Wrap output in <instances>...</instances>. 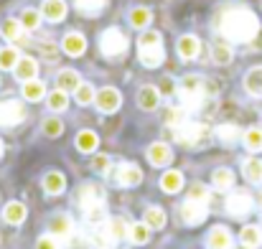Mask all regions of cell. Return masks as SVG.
<instances>
[{"label": "cell", "instance_id": "ffe728a7", "mask_svg": "<svg viewBox=\"0 0 262 249\" xmlns=\"http://www.w3.org/2000/svg\"><path fill=\"white\" fill-rule=\"evenodd\" d=\"M92 244H94L97 249H112L115 244H117V239L112 237V232H110V227H107V221H104V224H99V227H94Z\"/></svg>", "mask_w": 262, "mask_h": 249}, {"label": "cell", "instance_id": "6da1fadb", "mask_svg": "<svg viewBox=\"0 0 262 249\" xmlns=\"http://www.w3.org/2000/svg\"><path fill=\"white\" fill-rule=\"evenodd\" d=\"M219 31L232 43H250L260 33V18L250 8H232V10L224 13Z\"/></svg>", "mask_w": 262, "mask_h": 249}, {"label": "cell", "instance_id": "484cf974", "mask_svg": "<svg viewBox=\"0 0 262 249\" xmlns=\"http://www.w3.org/2000/svg\"><path fill=\"white\" fill-rule=\"evenodd\" d=\"M211 183H214V188H219V191H229V188L234 186V173H232L229 168H216V170L211 173Z\"/></svg>", "mask_w": 262, "mask_h": 249}, {"label": "cell", "instance_id": "8fae6325", "mask_svg": "<svg viewBox=\"0 0 262 249\" xmlns=\"http://www.w3.org/2000/svg\"><path fill=\"white\" fill-rule=\"evenodd\" d=\"M49 229H51V234H54L56 239H69V237L74 234V221H72V216H67V214H56V216L51 219Z\"/></svg>", "mask_w": 262, "mask_h": 249}, {"label": "cell", "instance_id": "f1b7e54d", "mask_svg": "<svg viewBox=\"0 0 262 249\" xmlns=\"http://www.w3.org/2000/svg\"><path fill=\"white\" fill-rule=\"evenodd\" d=\"M150 20H153V13H150L148 8H133V10H130V26H133V28L145 31Z\"/></svg>", "mask_w": 262, "mask_h": 249}, {"label": "cell", "instance_id": "836d02e7", "mask_svg": "<svg viewBox=\"0 0 262 249\" xmlns=\"http://www.w3.org/2000/svg\"><path fill=\"white\" fill-rule=\"evenodd\" d=\"M46 102H49V109L51 112H64L69 107V97H67L64 89H56V92L46 94Z\"/></svg>", "mask_w": 262, "mask_h": 249}, {"label": "cell", "instance_id": "8992f818", "mask_svg": "<svg viewBox=\"0 0 262 249\" xmlns=\"http://www.w3.org/2000/svg\"><path fill=\"white\" fill-rule=\"evenodd\" d=\"M94 104H97L99 112L112 115V112L120 109V104H122V94H120L115 86H102V89L94 94Z\"/></svg>", "mask_w": 262, "mask_h": 249}, {"label": "cell", "instance_id": "d6986e66", "mask_svg": "<svg viewBox=\"0 0 262 249\" xmlns=\"http://www.w3.org/2000/svg\"><path fill=\"white\" fill-rule=\"evenodd\" d=\"M64 188H67V178H64V173H59V170H49V173L43 175V191H46L49 196H59V193H64Z\"/></svg>", "mask_w": 262, "mask_h": 249}, {"label": "cell", "instance_id": "7dc6e473", "mask_svg": "<svg viewBox=\"0 0 262 249\" xmlns=\"http://www.w3.org/2000/svg\"><path fill=\"white\" fill-rule=\"evenodd\" d=\"M92 168H94V173H107L110 170V158L107 155H97L92 161Z\"/></svg>", "mask_w": 262, "mask_h": 249}, {"label": "cell", "instance_id": "277c9868", "mask_svg": "<svg viewBox=\"0 0 262 249\" xmlns=\"http://www.w3.org/2000/svg\"><path fill=\"white\" fill-rule=\"evenodd\" d=\"M99 51L107 59H120L122 54H127V36L120 28H107L99 36Z\"/></svg>", "mask_w": 262, "mask_h": 249}, {"label": "cell", "instance_id": "681fc988", "mask_svg": "<svg viewBox=\"0 0 262 249\" xmlns=\"http://www.w3.org/2000/svg\"><path fill=\"white\" fill-rule=\"evenodd\" d=\"M163 86H161V92H166V94H173L176 89H178V86H173V79H163Z\"/></svg>", "mask_w": 262, "mask_h": 249}, {"label": "cell", "instance_id": "9c48e42d", "mask_svg": "<svg viewBox=\"0 0 262 249\" xmlns=\"http://www.w3.org/2000/svg\"><path fill=\"white\" fill-rule=\"evenodd\" d=\"M79 203H82V211H87L89 206H97V203H104V191L97 186V183H87L79 188Z\"/></svg>", "mask_w": 262, "mask_h": 249}, {"label": "cell", "instance_id": "ab89813d", "mask_svg": "<svg viewBox=\"0 0 262 249\" xmlns=\"http://www.w3.org/2000/svg\"><path fill=\"white\" fill-rule=\"evenodd\" d=\"M84 216H87V221L92 224V227H99V224H104V221H107V209H104V203L89 206L87 211H84Z\"/></svg>", "mask_w": 262, "mask_h": 249}, {"label": "cell", "instance_id": "603a6c76", "mask_svg": "<svg viewBox=\"0 0 262 249\" xmlns=\"http://www.w3.org/2000/svg\"><path fill=\"white\" fill-rule=\"evenodd\" d=\"M245 89L252 97H262V66H255L245 74Z\"/></svg>", "mask_w": 262, "mask_h": 249}, {"label": "cell", "instance_id": "f546056e", "mask_svg": "<svg viewBox=\"0 0 262 249\" xmlns=\"http://www.w3.org/2000/svg\"><path fill=\"white\" fill-rule=\"evenodd\" d=\"M143 221H145L150 229H163V227H166V211H163L161 206H150V209H145Z\"/></svg>", "mask_w": 262, "mask_h": 249}, {"label": "cell", "instance_id": "7402d4cb", "mask_svg": "<svg viewBox=\"0 0 262 249\" xmlns=\"http://www.w3.org/2000/svg\"><path fill=\"white\" fill-rule=\"evenodd\" d=\"M242 173H245V178H247L250 183L260 186L262 183V161L260 158H247V161H242Z\"/></svg>", "mask_w": 262, "mask_h": 249}, {"label": "cell", "instance_id": "2e32d148", "mask_svg": "<svg viewBox=\"0 0 262 249\" xmlns=\"http://www.w3.org/2000/svg\"><path fill=\"white\" fill-rule=\"evenodd\" d=\"M41 15H43L46 20H51V23H59V20H64V15H67V3H64V0H43Z\"/></svg>", "mask_w": 262, "mask_h": 249}, {"label": "cell", "instance_id": "7bdbcfd3", "mask_svg": "<svg viewBox=\"0 0 262 249\" xmlns=\"http://www.w3.org/2000/svg\"><path fill=\"white\" fill-rule=\"evenodd\" d=\"M94 89H92V84H87V82H82L77 89H74V97H77V102L79 104H92L94 102Z\"/></svg>", "mask_w": 262, "mask_h": 249}, {"label": "cell", "instance_id": "4316f807", "mask_svg": "<svg viewBox=\"0 0 262 249\" xmlns=\"http://www.w3.org/2000/svg\"><path fill=\"white\" fill-rule=\"evenodd\" d=\"M211 59H214V64H219V66H227V64L234 59V51H232V46H229L227 41H219V43H214Z\"/></svg>", "mask_w": 262, "mask_h": 249}, {"label": "cell", "instance_id": "83f0119b", "mask_svg": "<svg viewBox=\"0 0 262 249\" xmlns=\"http://www.w3.org/2000/svg\"><path fill=\"white\" fill-rule=\"evenodd\" d=\"M56 84H59V89L69 92V89H77V86L82 84V77H79L74 69H61V72L56 74Z\"/></svg>", "mask_w": 262, "mask_h": 249}, {"label": "cell", "instance_id": "5bb4252c", "mask_svg": "<svg viewBox=\"0 0 262 249\" xmlns=\"http://www.w3.org/2000/svg\"><path fill=\"white\" fill-rule=\"evenodd\" d=\"M176 49H178V56L186 59V61H191V59H196L201 54V43H199L196 36H181L178 43H176Z\"/></svg>", "mask_w": 262, "mask_h": 249}, {"label": "cell", "instance_id": "d4e9b609", "mask_svg": "<svg viewBox=\"0 0 262 249\" xmlns=\"http://www.w3.org/2000/svg\"><path fill=\"white\" fill-rule=\"evenodd\" d=\"M216 138H219L224 145H234V143L242 138V130H239L237 125H232V122H224V125L216 127Z\"/></svg>", "mask_w": 262, "mask_h": 249}, {"label": "cell", "instance_id": "8d00e7d4", "mask_svg": "<svg viewBox=\"0 0 262 249\" xmlns=\"http://www.w3.org/2000/svg\"><path fill=\"white\" fill-rule=\"evenodd\" d=\"M20 31H23V26H20V20H15V18H8V20L0 23V36L8 38V41H15V38L20 36Z\"/></svg>", "mask_w": 262, "mask_h": 249}, {"label": "cell", "instance_id": "e0dca14e", "mask_svg": "<svg viewBox=\"0 0 262 249\" xmlns=\"http://www.w3.org/2000/svg\"><path fill=\"white\" fill-rule=\"evenodd\" d=\"M36 72H38V64H36L31 56L18 59V64H15V69H13V74H15L18 82H31V79H36Z\"/></svg>", "mask_w": 262, "mask_h": 249}, {"label": "cell", "instance_id": "44dd1931", "mask_svg": "<svg viewBox=\"0 0 262 249\" xmlns=\"http://www.w3.org/2000/svg\"><path fill=\"white\" fill-rule=\"evenodd\" d=\"M26 206L20 203V201H10L5 209H3V219L8 221V224H13V227H18V224H23V219H26Z\"/></svg>", "mask_w": 262, "mask_h": 249}, {"label": "cell", "instance_id": "b9f144b4", "mask_svg": "<svg viewBox=\"0 0 262 249\" xmlns=\"http://www.w3.org/2000/svg\"><path fill=\"white\" fill-rule=\"evenodd\" d=\"M18 59H20V56H18V51H15V49H10V46H8V49H0V69H3V72L15 69Z\"/></svg>", "mask_w": 262, "mask_h": 249}, {"label": "cell", "instance_id": "bcb514c9", "mask_svg": "<svg viewBox=\"0 0 262 249\" xmlns=\"http://www.w3.org/2000/svg\"><path fill=\"white\" fill-rule=\"evenodd\" d=\"M36 249H61V247H59V239L51 234V237H41L36 242Z\"/></svg>", "mask_w": 262, "mask_h": 249}, {"label": "cell", "instance_id": "7a4b0ae2", "mask_svg": "<svg viewBox=\"0 0 262 249\" xmlns=\"http://www.w3.org/2000/svg\"><path fill=\"white\" fill-rule=\"evenodd\" d=\"M138 56H140V61L148 66V69H156L158 64H163V56H166V51H163V46H161V33L158 31H143L140 33V38H138Z\"/></svg>", "mask_w": 262, "mask_h": 249}, {"label": "cell", "instance_id": "52a82bcc", "mask_svg": "<svg viewBox=\"0 0 262 249\" xmlns=\"http://www.w3.org/2000/svg\"><path fill=\"white\" fill-rule=\"evenodd\" d=\"M209 214V206L206 201H193V198H186V203L181 206V219L188 224V227H196L206 219Z\"/></svg>", "mask_w": 262, "mask_h": 249}, {"label": "cell", "instance_id": "7c38bea8", "mask_svg": "<svg viewBox=\"0 0 262 249\" xmlns=\"http://www.w3.org/2000/svg\"><path fill=\"white\" fill-rule=\"evenodd\" d=\"M209 249H232V232L227 227H214L206 237Z\"/></svg>", "mask_w": 262, "mask_h": 249}, {"label": "cell", "instance_id": "f907efd6", "mask_svg": "<svg viewBox=\"0 0 262 249\" xmlns=\"http://www.w3.org/2000/svg\"><path fill=\"white\" fill-rule=\"evenodd\" d=\"M41 51H43L49 59H54V56H56V49H54V43H43V46H41Z\"/></svg>", "mask_w": 262, "mask_h": 249}, {"label": "cell", "instance_id": "ac0fdd59", "mask_svg": "<svg viewBox=\"0 0 262 249\" xmlns=\"http://www.w3.org/2000/svg\"><path fill=\"white\" fill-rule=\"evenodd\" d=\"M158 102H161V89H156V86H143V89H138V107H140V109L153 112V109L158 107Z\"/></svg>", "mask_w": 262, "mask_h": 249}, {"label": "cell", "instance_id": "ba28073f", "mask_svg": "<svg viewBox=\"0 0 262 249\" xmlns=\"http://www.w3.org/2000/svg\"><path fill=\"white\" fill-rule=\"evenodd\" d=\"M252 209H255V198H252L250 193H245V191H237V193H232V196L227 198V211H229L232 216H237V219L247 216Z\"/></svg>", "mask_w": 262, "mask_h": 249}, {"label": "cell", "instance_id": "60d3db41", "mask_svg": "<svg viewBox=\"0 0 262 249\" xmlns=\"http://www.w3.org/2000/svg\"><path fill=\"white\" fill-rule=\"evenodd\" d=\"M38 23H41V13H38V10L26 8V10L20 13V26H23V31H36Z\"/></svg>", "mask_w": 262, "mask_h": 249}, {"label": "cell", "instance_id": "4fadbf2b", "mask_svg": "<svg viewBox=\"0 0 262 249\" xmlns=\"http://www.w3.org/2000/svg\"><path fill=\"white\" fill-rule=\"evenodd\" d=\"M148 161L156 168H163L173 161V153H171V148H168L166 143H153V145L148 148Z\"/></svg>", "mask_w": 262, "mask_h": 249}, {"label": "cell", "instance_id": "5b68a950", "mask_svg": "<svg viewBox=\"0 0 262 249\" xmlns=\"http://www.w3.org/2000/svg\"><path fill=\"white\" fill-rule=\"evenodd\" d=\"M26 120V107L18 99L0 102V127H15Z\"/></svg>", "mask_w": 262, "mask_h": 249}, {"label": "cell", "instance_id": "ee69618b", "mask_svg": "<svg viewBox=\"0 0 262 249\" xmlns=\"http://www.w3.org/2000/svg\"><path fill=\"white\" fill-rule=\"evenodd\" d=\"M61 132H64V122H61V120H56V117L43 120V135H49V138H59Z\"/></svg>", "mask_w": 262, "mask_h": 249}, {"label": "cell", "instance_id": "4dcf8cb0", "mask_svg": "<svg viewBox=\"0 0 262 249\" xmlns=\"http://www.w3.org/2000/svg\"><path fill=\"white\" fill-rule=\"evenodd\" d=\"M23 97H26L28 102H38V99H43V97H46V86H43V82H38V79L23 82Z\"/></svg>", "mask_w": 262, "mask_h": 249}, {"label": "cell", "instance_id": "cb8c5ba5", "mask_svg": "<svg viewBox=\"0 0 262 249\" xmlns=\"http://www.w3.org/2000/svg\"><path fill=\"white\" fill-rule=\"evenodd\" d=\"M161 188H163L166 193H178V191L183 188V175H181L178 170H166V173L161 175Z\"/></svg>", "mask_w": 262, "mask_h": 249}, {"label": "cell", "instance_id": "d6a6232c", "mask_svg": "<svg viewBox=\"0 0 262 249\" xmlns=\"http://www.w3.org/2000/svg\"><path fill=\"white\" fill-rule=\"evenodd\" d=\"M239 239H242V247L247 249H255L262 244V229L257 227H245L242 232H239Z\"/></svg>", "mask_w": 262, "mask_h": 249}, {"label": "cell", "instance_id": "1f68e13d", "mask_svg": "<svg viewBox=\"0 0 262 249\" xmlns=\"http://www.w3.org/2000/svg\"><path fill=\"white\" fill-rule=\"evenodd\" d=\"M242 143L250 153H260L262 150V130L260 127H250L247 132H242Z\"/></svg>", "mask_w": 262, "mask_h": 249}, {"label": "cell", "instance_id": "3957f363", "mask_svg": "<svg viewBox=\"0 0 262 249\" xmlns=\"http://www.w3.org/2000/svg\"><path fill=\"white\" fill-rule=\"evenodd\" d=\"M173 130H176V140L181 145H186V148H199L209 138V125L206 122H188V120H183Z\"/></svg>", "mask_w": 262, "mask_h": 249}, {"label": "cell", "instance_id": "f6af8a7d", "mask_svg": "<svg viewBox=\"0 0 262 249\" xmlns=\"http://www.w3.org/2000/svg\"><path fill=\"white\" fill-rule=\"evenodd\" d=\"M188 198H193V201H209V191H206V186L193 183L191 191H188Z\"/></svg>", "mask_w": 262, "mask_h": 249}, {"label": "cell", "instance_id": "d590c367", "mask_svg": "<svg viewBox=\"0 0 262 249\" xmlns=\"http://www.w3.org/2000/svg\"><path fill=\"white\" fill-rule=\"evenodd\" d=\"M97 135L92 132V130H82L79 135H77V150L79 153H92L94 148H97Z\"/></svg>", "mask_w": 262, "mask_h": 249}, {"label": "cell", "instance_id": "74e56055", "mask_svg": "<svg viewBox=\"0 0 262 249\" xmlns=\"http://www.w3.org/2000/svg\"><path fill=\"white\" fill-rule=\"evenodd\" d=\"M107 227H110V232H112V237H115L117 242H122V239L130 234V227H127V221H125V219H120V216H115V219H107Z\"/></svg>", "mask_w": 262, "mask_h": 249}, {"label": "cell", "instance_id": "e575fe53", "mask_svg": "<svg viewBox=\"0 0 262 249\" xmlns=\"http://www.w3.org/2000/svg\"><path fill=\"white\" fill-rule=\"evenodd\" d=\"M77 10L84 13V15H97L107 8V0H74Z\"/></svg>", "mask_w": 262, "mask_h": 249}, {"label": "cell", "instance_id": "30bf717a", "mask_svg": "<svg viewBox=\"0 0 262 249\" xmlns=\"http://www.w3.org/2000/svg\"><path fill=\"white\" fill-rule=\"evenodd\" d=\"M143 180V170L135 166V163H122L117 168V183L125 186V188H133Z\"/></svg>", "mask_w": 262, "mask_h": 249}, {"label": "cell", "instance_id": "f35d334b", "mask_svg": "<svg viewBox=\"0 0 262 249\" xmlns=\"http://www.w3.org/2000/svg\"><path fill=\"white\" fill-rule=\"evenodd\" d=\"M148 239H150V227H148L145 221L130 227V242H133V244H145Z\"/></svg>", "mask_w": 262, "mask_h": 249}, {"label": "cell", "instance_id": "c3c4849f", "mask_svg": "<svg viewBox=\"0 0 262 249\" xmlns=\"http://www.w3.org/2000/svg\"><path fill=\"white\" fill-rule=\"evenodd\" d=\"M216 92H219V84L214 82V79H204V94H211L214 97Z\"/></svg>", "mask_w": 262, "mask_h": 249}, {"label": "cell", "instance_id": "816d5d0a", "mask_svg": "<svg viewBox=\"0 0 262 249\" xmlns=\"http://www.w3.org/2000/svg\"><path fill=\"white\" fill-rule=\"evenodd\" d=\"M0 155H3V143H0Z\"/></svg>", "mask_w": 262, "mask_h": 249}, {"label": "cell", "instance_id": "f5cc1de1", "mask_svg": "<svg viewBox=\"0 0 262 249\" xmlns=\"http://www.w3.org/2000/svg\"><path fill=\"white\" fill-rule=\"evenodd\" d=\"M260 227H262V224H260Z\"/></svg>", "mask_w": 262, "mask_h": 249}, {"label": "cell", "instance_id": "9a60e30c", "mask_svg": "<svg viewBox=\"0 0 262 249\" xmlns=\"http://www.w3.org/2000/svg\"><path fill=\"white\" fill-rule=\"evenodd\" d=\"M61 49H64V54H69V56H82V54L87 51V38H84L82 33H67L64 41H61Z\"/></svg>", "mask_w": 262, "mask_h": 249}]
</instances>
